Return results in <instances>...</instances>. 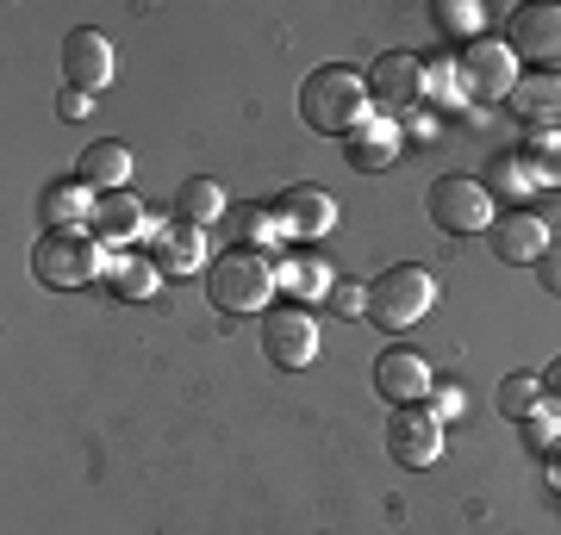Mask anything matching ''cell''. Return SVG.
<instances>
[{
	"instance_id": "6da1fadb",
	"label": "cell",
	"mask_w": 561,
	"mask_h": 535,
	"mask_svg": "<svg viewBox=\"0 0 561 535\" xmlns=\"http://www.w3.org/2000/svg\"><path fill=\"white\" fill-rule=\"evenodd\" d=\"M300 119L312 125V131H324V138H350V131H362V125L375 119L368 75L343 69V62L312 69V75L300 81Z\"/></svg>"
},
{
	"instance_id": "7a4b0ae2",
	"label": "cell",
	"mask_w": 561,
	"mask_h": 535,
	"mask_svg": "<svg viewBox=\"0 0 561 535\" xmlns=\"http://www.w3.org/2000/svg\"><path fill=\"white\" fill-rule=\"evenodd\" d=\"M206 293H213V305H219V312H231V317L268 312V299L280 293V287H275V261L262 256V249H250V243H238V249L213 256Z\"/></svg>"
},
{
	"instance_id": "3957f363",
	"label": "cell",
	"mask_w": 561,
	"mask_h": 535,
	"mask_svg": "<svg viewBox=\"0 0 561 535\" xmlns=\"http://www.w3.org/2000/svg\"><path fill=\"white\" fill-rule=\"evenodd\" d=\"M32 275L38 287H88L94 275H106V243L88 231V224H69V231H44L32 243Z\"/></svg>"
},
{
	"instance_id": "277c9868",
	"label": "cell",
	"mask_w": 561,
	"mask_h": 535,
	"mask_svg": "<svg viewBox=\"0 0 561 535\" xmlns=\"http://www.w3.org/2000/svg\"><path fill=\"white\" fill-rule=\"evenodd\" d=\"M431 299H437V280H431V268H419V261H400V268H387V275L368 287V317H375L381 330H412V324L431 312Z\"/></svg>"
},
{
	"instance_id": "5b68a950",
	"label": "cell",
	"mask_w": 561,
	"mask_h": 535,
	"mask_svg": "<svg viewBox=\"0 0 561 535\" xmlns=\"http://www.w3.org/2000/svg\"><path fill=\"white\" fill-rule=\"evenodd\" d=\"M431 224L449 231V237H474V231H493V187L468 175H443L431 187Z\"/></svg>"
},
{
	"instance_id": "8992f818",
	"label": "cell",
	"mask_w": 561,
	"mask_h": 535,
	"mask_svg": "<svg viewBox=\"0 0 561 535\" xmlns=\"http://www.w3.org/2000/svg\"><path fill=\"white\" fill-rule=\"evenodd\" d=\"M262 356L275 368H312L319 361V324L300 305H280V312H262Z\"/></svg>"
},
{
	"instance_id": "52a82bcc",
	"label": "cell",
	"mask_w": 561,
	"mask_h": 535,
	"mask_svg": "<svg viewBox=\"0 0 561 535\" xmlns=\"http://www.w3.org/2000/svg\"><path fill=\"white\" fill-rule=\"evenodd\" d=\"M387 455L400 467H431L443 455V417L431 405H393V423H387Z\"/></svg>"
},
{
	"instance_id": "ba28073f",
	"label": "cell",
	"mask_w": 561,
	"mask_h": 535,
	"mask_svg": "<svg viewBox=\"0 0 561 535\" xmlns=\"http://www.w3.org/2000/svg\"><path fill=\"white\" fill-rule=\"evenodd\" d=\"M461 88L481 100H512L518 88V57H512V44L505 38H474L461 50Z\"/></svg>"
},
{
	"instance_id": "9c48e42d",
	"label": "cell",
	"mask_w": 561,
	"mask_h": 535,
	"mask_svg": "<svg viewBox=\"0 0 561 535\" xmlns=\"http://www.w3.org/2000/svg\"><path fill=\"white\" fill-rule=\"evenodd\" d=\"M512 57L561 75V7H518L512 13Z\"/></svg>"
},
{
	"instance_id": "30bf717a",
	"label": "cell",
	"mask_w": 561,
	"mask_h": 535,
	"mask_svg": "<svg viewBox=\"0 0 561 535\" xmlns=\"http://www.w3.org/2000/svg\"><path fill=\"white\" fill-rule=\"evenodd\" d=\"M375 386H381L393 405H431V393H437V380H431L424 356L419 349H405V342H393V349L375 356Z\"/></svg>"
},
{
	"instance_id": "8fae6325",
	"label": "cell",
	"mask_w": 561,
	"mask_h": 535,
	"mask_svg": "<svg viewBox=\"0 0 561 535\" xmlns=\"http://www.w3.org/2000/svg\"><path fill=\"white\" fill-rule=\"evenodd\" d=\"M268 212H275V224H280V243H312L337 224V206H331V194H319V187H287Z\"/></svg>"
},
{
	"instance_id": "7c38bea8",
	"label": "cell",
	"mask_w": 561,
	"mask_h": 535,
	"mask_svg": "<svg viewBox=\"0 0 561 535\" xmlns=\"http://www.w3.org/2000/svg\"><path fill=\"white\" fill-rule=\"evenodd\" d=\"M62 81L81 88V94H101L106 81H113V38L94 32V25L69 32V44H62Z\"/></svg>"
},
{
	"instance_id": "4fadbf2b",
	"label": "cell",
	"mask_w": 561,
	"mask_h": 535,
	"mask_svg": "<svg viewBox=\"0 0 561 535\" xmlns=\"http://www.w3.org/2000/svg\"><path fill=\"white\" fill-rule=\"evenodd\" d=\"M368 94H375V106H387V113L412 106V100L424 94V62L412 57V50H387V57H375V69H368Z\"/></svg>"
},
{
	"instance_id": "5bb4252c",
	"label": "cell",
	"mask_w": 561,
	"mask_h": 535,
	"mask_svg": "<svg viewBox=\"0 0 561 535\" xmlns=\"http://www.w3.org/2000/svg\"><path fill=\"white\" fill-rule=\"evenodd\" d=\"M88 231L119 256L125 243H138L144 237V206H138V194H101L94 199V219H88Z\"/></svg>"
},
{
	"instance_id": "9a60e30c",
	"label": "cell",
	"mask_w": 561,
	"mask_h": 535,
	"mask_svg": "<svg viewBox=\"0 0 561 535\" xmlns=\"http://www.w3.org/2000/svg\"><path fill=\"white\" fill-rule=\"evenodd\" d=\"M493 256L500 261H542L549 256V224L537 212H512V219H493Z\"/></svg>"
},
{
	"instance_id": "2e32d148",
	"label": "cell",
	"mask_w": 561,
	"mask_h": 535,
	"mask_svg": "<svg viewBox=\"0 0 561 535\" xmlns=\"http://www.w3.org/2000/svg\"><path fill=\"white\" fill-rule=\"evenodd\" d=\"M150 261H157L162 275H194L206 261V237H201V224H162L157 237H150Z\"/></svg>"
},
{
	"instance_id": "e0dca14e",
	"label": "cell",
	"mask_w": 561,
	"mask_h": 535,
	"mask_svg": "<svg viewBox=\"0 0 561 535\" xmlns=\"http://www.w3.org/2000/svg\"><path fill=\"white\" fill-rule=\"evenodd\" d=\"M76 181H81V187H101V194H125V181H131V150L113 143V138L88 143V150H81Z\"/></svg>"
},
{
	"instance_id": "ac0fdd59",
	"label": "cell",
	"mask_w": 561,
	"mask_h": 535,
	"mask_svg": "<svg viewBox=\"0 0 561 535\" xmlns=\"http://www.w3.org/2000/svg\"><path fill=\"white\" fill-rule=\"evenodd\" d=\"M400 150H405V138L393 119H368L362 131H350V168H368V175L375 168H393Z\"/></svg>"
},
{
	"instance_id": "d6986e66",
	"label": "cell",
	"mask_w": 561,
	"mask_h": 535,
	"mask_svg": "<svg viewBox=\"0 0 561 535\" xmlns=\"http://www.w3.org/2000/svg\"><path fill=\"white\" fill-rule=\"evenodd\" d=\"M38 219H44V231H69V224H88V219H94V194H88L81 181H57V187H44Z\"/></svg>"
},
{
	"instance_id": "ffe728a7",
	"label": "cell",
	"mask_w": 561,
	"mask_h": 535,
	"mask_svg": "<svg viewBox=\"0 0 561 535\" xmlns=\"http://www.w3.org/2000/svg\"><path fill=\"white\" fill-rule=\"evenodd\" d=\"M512 113L518 119H530L537 131H549V125L561 119V75H530L512 88Z\"/></svg>"
},
{
	"instance_id": "44dd1931",
	"label": "cell",
	"mask_w": 561,
	"mask_h": 535,
	"mask_svg": "<svg viewBox=\"0 0 561 535\" xmlns=\"http://www.w3.org/2000/svg\"><path fill=\"white\" fill-rule=\"evenodd\" d=\"M219 212H225V187L213 175H194V181H181V187H175V219L181 224H201V231H206Z\"/></svg>"
},
{
	"instance_id": "7402d4cb",
	"label": "cell",
	"mask_w": 561,
	"mask_h": 535,
	"mask_svg": "<svg viewBox=\"0 0 561 535\" xmlns=\"http://www.w3.org/2000/svg\"><path fill=\"white\" fill-rule=\"evenodd\" d=\"M106 280H113V293L119 299H150L162 287V268L150 256H106Z\"/></svg>"
},
{
	"instance_id": "603a6c76",
	"label": "cell",
	"mask_w": 561,
	"mask_h": 535,
	"mask_svg": "<svg viewBox=\"0 0 561 535\" xmlns=\"http://www.w3.org/2000/svg\"><path fill=\"white\" fill-rule=\"evenodd\" d=\"M275 287L280 293H294V299H324L337 280H331V268H324L319 256H287L275 268Z\"/></svg>"
},
{
	"instance_id": "cb8c5ba5",
	"label": "cell",
	"mask_w": 561,
	"mask_h": 535,
	"mask_svg": "<svg viewBox=\"0 0 561 535\" xmlns=\"http://www.w3.org/2000/svg\"><path fill=\"white\" fill-rule=\"evenodd\" d=\"M518 162L530 168L537 187H561V131H530L518 150Z\"/></svg>"
},
{
	"instance_id": "d4e9b609",
	"label": "cell",
	"mask_w": 561,
	"mask_h": 535,
	"mask_svg": "<svg viewBox=\"0 0 561 535\" xmlns=\"http://www.w3.org/2000/svg\"><path fill=\"white\" fill-rule=\"evenodd\" d=\"M542 405H549V393H542V380H537V374H505V380H500V411H505V417L530 423Z\"/></svg>"
},
{
	"instance_id": "484cf974",
	"label": "cell",
	"mask_w": 561,
	"mask_h": 535,
	"mask_svg": "<svg viewBox=\"0 0 561 535\" xmlns=\"http://www.w3.org/2000/svg\"><path fill=\"white\" fill-rule=\"evenodd\" d=\"M481 20H486V7H474V0H437V25L443 32H481Z\"/></svg>"
},
{
	"instance_id": "4316f807",
	"label": "cell",
	"mask_w": 561,
	"mask_h": 535,
	"mask_svg": "<svg viewBox=\"0 0 561 535\" xmlns=\"http://www.w3.org/2000/svg\"><path fill=\"white\" fill-rule=\"evenodd\" d=\"M493 187H500V194H512V199L537 194V181H530V168H524L518 156H500V162H493Z\"/></svg>"
},
{
	"instance_id": "83f0119b",
	"label": "cell",
	"mask_w": 561,
	"mask_h": 535,
	"mask_svg": "<svg viewBox=\"0 0 561 535\" xmlns=\"http://www.w3.org/2000/svg\"><path fill=\"white\" fill-rule=\"evenodd\" d=\"M524 430H530V449H542V455H556L561 449V411H537Z\"/></svg>"
},
{
	"instance_id": "f1b7e54d",
	"label": "cell",
	"mask_w": 561,
	"mask_h": 535,
	"mask_svg": "<svg viewBox=\"0 0 561 535\" xmlns=\"http://www.w3.org/2000/svg\"><path fill=\"white\" fill-rule=\"evenodd\" d=\"M243 231H250V249H268V243H280V224H275V212H268V206H256V212L243 219Z\"/></svg>"
},
{
	"instance_id": "f546056e",
	"label": "cell",
	"mask_w": 561,
	"mask_h": 535,
	"mask_svg": "<svg viewBox=\"0 0 561 535\" xmlns=\"http://www.w3.org/2000/svg\"><path fill=\"white\" fill-rule=\"evenodd\" d=\"M331 305H337L343 317H362V312H368V293L350 287V280H337V287H331Z\"/></svg>"
},
{
	"instance_id": "4dcf8cb0",
	"label": "cell",
	"mask_w": 561,
	"mask_h": 535,
	"mask_svg": "<svg viewBox=\"0 0 561 535\" xmlns=\"http://www.w3.org/2000/svg\"><path fill=\"white\" fill-rule=\"evenodd\" d=\"M431 411H437V417H461V411H468V393H461V386H437V393H431Z\"/></svg>"
},
{
	"instance_id": "1f68e13d",
	"label": "cell",
	"mask_w": 561,
	"mask_h": 535,
	"mask_svg": "<svg viewBox=\"0 0 561 535\" xmlns=\"http://www.w3.org/2000/svg\"><path fill=\"white\" fill-rule=\"evenodd\" d=\"M537 280L549 287V293H561V249H556V243H549V256L537 261Z\"/></svg>"
},
{
	"instance_id": "d6a6232c",
	"label": "cell",
	"mask_w": 561,
	"mask_h": 535,
	"mask_svg": "<svg viewBox=\"0 0 561 535\" xmlns=\"http://www.w3.org/2000/svg\"><path fill=\"white\" fill-rule=\"evenodd\" d=\"M88 106H94V94H81V88H69V94L57 100V113H62V119H88Z\"/></svg>"
},
{
	"instance_id": "836d02e7",
	"label": "cell",
	"mask_w": 561,
	"mask_h": 535,
	"mask_svg": "<svg viewBox=\"0 0 561 535\" xmlns=\"http://www.w3.org/2000/svg\"><path fill=\"white\" fill-rule=\"evenodd\" d=\"M542 393H549V405L561 411V356L549 361V374H542Z\"/></svg>"
},
{
	"instance_id": "e575fe53",
	"label": "cell",
	"mask_w": 561,
	"mask_h": 535,
	"mask_svg": "<svg viewBox=\"0 0 561 535\" xmlns=\"http://www.w3.org/2000/svg\"><path fill=\"white\" fill-rule=\"evenodd\" d=\"M549 486H556V492H561V449H556V455H549Z\"/></svg>"
}]
</instances>
